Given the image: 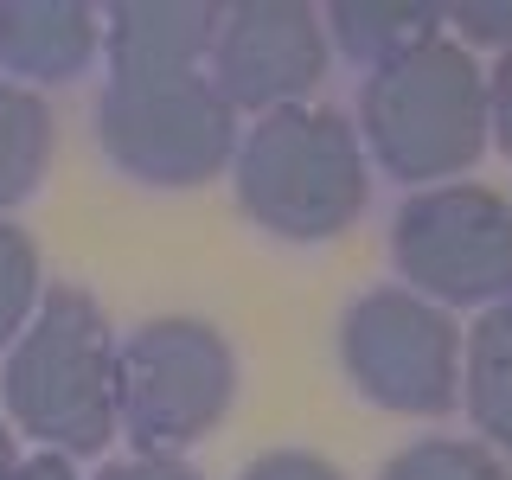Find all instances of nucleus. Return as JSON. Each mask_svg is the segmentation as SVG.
Instances as JSON below:
<instances>
[{
  "label": "nucleus",
  "instance_id": "39448f33",
  "mask_svg": "<svg viewBox=\"0 0 512 480\" xmlns=\"http://www.w3.org/2000/svg\"><path fill=\"white\" fill-rule=\"evenodd\" d=\"M96 141L141 186H199L231 167L237 109L218 96L212 71H135L109 77L96 103Z\"/></svg>",
  "mask_w": 512,
  "mask_h": 480
},
{
  "label": "nucleus",
  "instance_id": "aec40b11",
  "mask_svg": "<svg viewBox=\"0 0 512 480\" xmlns=\"http://www.w3.org/2000/svg\"><path fill=\"white\" fill-rule=\"evenodd\" d=\"M13 480H77V474H71V461H64V455H26Z\"/></svg>",
  "mask_w": 512,
  "mask_h": 480
},
{
  "label": "nucleus",
  "instance_id": "6e6552de",
  "mask_svg": "<svg viewBox=\"0 0 512 480\" xmlns=\"http://www.w3.org/2000/svg\"><path fill=\"white\" fill-rule=\"evenodd\" d=\"M327 58L333 45H327L320 13L269 0V7L218 13L205 71H212V84L231 109H295L327 77Z\"/></svg>",
  "mask_w": 512,
  "mask_h": 480
},
{
  "label": "nucleus",
  "instance_id": "412c9836",
  "mask_svg": "<svg viewBox=\"0 0 512 480\" xmlns=\"http://www.w3.org/2000/svg\"><path fill=\"white\" fill-rule=\"evenodd\" d=\"M20 474V448H13V429L0 423V480H13Z\"/></svg>",
  "mask_w": 512,
  "mask_h": 480
},
{
  "label": "nucleus",
  "instance_id": "0eeeda50",
  "mask_svg": "<svg viewBox=\"0 0 512 480\" xmlns=\"http://www.w3.org/2000/svg\"><path fill=\"white\" fill-rule=\"evenodd\" d=\"M346 378L397 416H442L461 397V333L436 301L372 288L340 320Z\"/></svg>",
  "mask_w": 512,
  "mask_h": 480
},
{
  "label": "nucleus",
  "instance_id": "1a4fd4ad",
  "mask_svg": "<svg viewBox=\"0 0 512 480\" xmlns=\"http://www.w3.org/2000/svg\"><path fill=\"white\" fill-rule=\"evenodd\" d=\"M103 52V13L77 0H0V64L39 84H71Z\"/></svg>",
  "mask_w": 512,
  "mask_h": 480
},
{
  "label": "nucleus",
  "instance_id": "f257e3e1",
  "mask_svg": "<svg viewBox=\"0 0 512 480\" xmlns=\"http://www.w3.org/2000/svg\"><path fill=\"white\" fill-rule=\"evenodd\" d=\"M7 416L45 455H96L116 436V333L84 288L58 282L7 352Z\"/></svg>",
  "mask_w": 512,
  "mask_h": 480
},
{
  "label": "nucleus",
  "instance_id": "6ab92c4d",
  "mask_svg": "<svg viewBox=\"0 0 512 480\" xmlns=\"http://www.w3.org/2000/svg\"><path fill=\"white\" fill-rule=\"evenodd\" d=\"M96 480H199L180 455H128V461H109Z\"/></svg>",
  "mask_w": 512,
  "mask_h": 480
},
{
  "label": "nucleus",
  "instance_id": "f3484780",
  "mask_svg": "<svg viewBox=\"0 0 512 480\" xmlns=\"http://www.w3.org/2000/svg\"><path fill=\"white\" fill-rule=\"evenodd\" d=\"M237 480H340V468L308 455V448H269V455H256Z\"/></svg>",
  "mask_w": 512,
  "mask_h": 480
},
{
  "label": "nucleus",
  "instance_id": "9b49d317",
  "mask_svg": "<svg viewBox=\"0 0 512 480\" xmlns=\"http://www.w3.org/2000/svg\"><path fill=\"white\" fill-rule=\"evenodd\" d=\"M461 397H468V416H474L480 436H487V448H506L512 455V295L493 301L468 327V346H461Z\"/></svg>",
  "mask_w": 512,
  "mask_h": 480
},
{
  "label": "nucleus",
  "instance_id": "f8f14e48",
  "mask_svg": "<svg viewBox=\"0 0 512 480\" xmlns=\"http://www.w3.org/2000/svg\"><path fill=\"white\" fill-rule=\"evenodd\" d=\"M320 26H327V45L340 58L378 71V64L404 58L410 45L442 39V7H333Z\"/></svg>",
  "mask_w": 512,
  "mask_h": 480
},
{
  "label": "nucleus",
  "instance_id": "f03ea898",
  "mask_svg": "<svg viewBox=\"0 0 512 480\" xmlns=\"http://www.w3.org/2000/svg\"><path fill=\"white\" fill-rule=\"evenodd\" d=\"M237 205L276 237L320 244L365 212V154L346 116L333 109H269L231 154Z\"/></svg>",
  "mask_w": 512,
  "mask_h": 480
},
{
  "label": "nucleus",
  "instance_id": "4468645a",
  "mask_svg": "<svg viewBox=\"0 0 512 480\" xmlns=\"http://www.w3.org/2000/svg\"><path fill=\"white\" fill-rule=\"evenodd\" d=\"M378 480H512V468L500 461V448H487V442L429 436V442L397 448Z\"/></svg>",
  "mask_w": 512,
  "mask_h": 480
},
{
  "label": "nucleus",
  "instance_id": "7ed1b4c3",
  "mask_svg": "<svg viewBox=\"0 0 512 480\" xmlns=\"http://www.w3.org/2000/svg\"><path fill=\"white\" fill-rule=\"evenodd\" d=\"M365 148L397 180H448L487 148V77L468 45L423 39L378 64L359 96Z\"/></svg>",
  "mask_w": 512,
  "mask_h": 480
},
{
  "label": "nucleus",
  "instance_id": "2eb2a0df",
  "mask_svg": "<svg viewBox=\"0 0 512 480\" xmlns=\"http://www.w3.org/2000/svg\"><path fill=\"white\" fill-rule=\"evenodd\" d=\"M32 301H39V250L20 224L0 218V346L20 340V327L32 320Z\"/></svg>",
  "mask_w": 512,
  "mask_h": 480
},
{
  "label": "nucleus",
  "instance_id": "ddd939ff",
  "mask_svg": "<svg viewBox=\"0 0 512 480\" xmlns=\"http://www.w3.org/2000/svg\"><path fill=\"white\" fill-rule=\"evenodd\" d=\"M52 167V109L20 84H0V212L20 205Z\"/></svg>",
  "mask_w": 512,
  "mask_h": 480
},
{
  "label": "nucleus",
  "instance_id": "dca6fc26",
  "mask_svg": "<svg viewBox=\"0 0 512 480\" xmlns=\"http://www.w3.org/2000/svg\"><path fill=\"white\" fill-rule=\"evenodd\" d=\"M442 32H455V45H493V52H512V7L506 0H487V7H448Z\"/></svg>",
  "mask_w": 512,
  "mask_h": 480
},
{
  "label": "nucleus",
  "instance_id": "20e7f679",
  "mask_svg": "<svg viewBox=\"0 0 512 480\" xmlns=\"http://www.w3.org/2000/svg\"><path fill=\"white\" fill-rule=\"evenodd\" d=\"M231 397L237 359L212 320L160 314L116 346V423L135 455H180L212 436Z\"/></svg>",
  "mask_w": 512,
  "mask_h": 480
},
{
  "label": "nucleus",
  "instance_id": "a211bd4d",
  "mask_svg": "<svg viewBox=\"0 0 512 480\" xmlns=\"http://www.w3.org/2000/svg\"><path fill=\"white\" fill-rule=\"evenodd\" d=\"M487 135L512 154V52H500V64L487 71Z\"/></svg>",
  "mask_w": 512,
  "mask_h": 480
},
{
  "label": "nucleus",
  "instance_id": "9d476101",
  "mask_svg": "<svg viewBox=\"0 0 512 480\" xmlns=\"http://www.w3.org/2000/svg\"><path fill=\"white\" fill-rule=\"evenodd\" d=\"M218 7H116L103 20L109 77L135 71H199L212 58Z\"/></svg>",
  "mask_w": 512,
  "mask_h": 480
},
{
  "label": "nucleus",
  "instance_id": "423d86ee",
  "mask_svg": "<svg viewBox=\"0 0 512 480\" xmlns=\"http://www.w3.org/2000/svg\"><path fill=\"white\" fill-rule=\"evenodd\" d=\"M391 256L410 295L493 308L512 295V205L487 186H429L397 212Z\"/></svg>",
  "mask_w": 512,
  "mask_h": 480
}]
</instances>
